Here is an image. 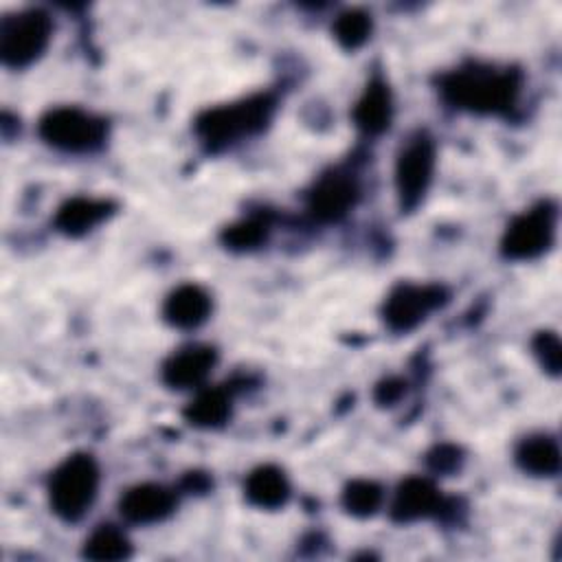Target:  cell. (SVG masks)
<instances>
[{"label":"cell","mask_w":562,"mask_h":562,"mask_svg":"<svg viewBox=\"0 0 562 562\" xmlns=\"http://www.w3.org/2000/svg\"><path fill=\"white\" fill-rule=\"evenodd\" d=\"M384 492L375 481L369 479H356L351 483H347L345 492H342V507L358 518H367L373 516L380 505H382Z\"/></svg>","instance_id":"44dd1931"},{"label":"cell","mask_w":562,"mask_h":562,"mask_svg":"<svg viewBox=\"0 0 562 562\" xmlns=\"http://www.w3.org/2000/svg\"><path fill=\"white\" fill-rule=\"evenodd\" d=\"M446 301L448 292L439 283H400L389 292L382 316L393 331H411Z\"/></svg>","instance_id":"ba28073f"},{"label":"cell","mask_w":562,"mask_h":562,"mask_svg":"<svg viewBox=\"0 0 562 562\" xmlns=\"http://www.w3.org/2000/svg\"><path fill=\"white\" fill-rule=\"evenodd\" d=\"M558 211L551 202H540L516 215L501 239V252L507 259L525 261L547 252L555 237Z\"/></svg>","instance_id":"8992f818"},{"label":"cell","mask_w":562,"mask_h":562,"mask_svg":"<svg viewBox=\"0 0 562 562\" xmlns=\"http://www.w3.org/2000/svg\"><path fill=\"white\" fill-rule=\"evenodd\" d=\"M37 132L44 143L64 151H92L103 145L108 136V123L75 105L50 108L37 123Z\"/></svg>","instance_id":"5b68a950"},{"label":"cell","mask_w":562,"mask_h":562,"mask_svg":"<svg viewBox=\"0 0 562 562\" xmlns=\"http://www.w3.org/2000/svg\"><path fill=\"white\" fill-rule=\"evenodd\" d=\"M53 37V20L42 9L7 13L0 22V57L9 68L33 64Z\"/></svg>","instance_id":"277c9868"},{"label":"cell","mask_w":562,"mask_h":562,"mask_svg":"<svg viewBox=\"0 0 562 562\" xmlns=\"http://www.w3.org/2000/svg\"><path fill=\"white\" fill-rule=\"evenodd\" d=\"M211 296L204 288L195 283L178 285L162 305V316L169 325L178 329H195L200 327L211 314Z\"/></svg>","instance_id":"4fadbf2b"},{"label":"cell","mask_w":562,"mask_h":562,"mask_svg":"<svg viewBox=\"0 0 562 562\" xmlns=\"http://www.w3.org/2000/svg\"><path fill=\"white\" fill-rule=\"evenodd\" d=\"M268 237V222L261 217L239 220L224 228L222 239L233 250H250L257 248Z\"/></svg>","instance_id":"7402d4cb"},{"label":"cell","mask_w":562,"mask_h":562,"mask_svg":"<svg viewBox=\"0 0 562 562\" xmlns=\"http://www.w3.org/2000/svg\"><path fill=\"white\" fill-rule=\"evenodd\" d=\"M516 463L533 476H553L560 470V448L551 435H529L516 448Z\"/></svg>","instance_id":"e0dca14e"},{"label":"cell","mask_w":562,"mask_h":562,"mask_svg":"<svg viewBox=\"0 0 562 562\" xmlns=\"http://www.w3.org/2000/svg\"><path fill=\"white\" fill-rule=\"evenodd\" d=\"M435 165H437L435 140L426 132H417L400 149L395 160V189H397L400 206L404 211L415 209L424 200L432 182Z\"/></svg>","instance_id":"52a82bcc"},{"label":"cell","mask_w":562,"mask_h":562,"mask_svg":"<svg viewBox=\"0 0 562 562\" xmlns=\"http://www.w3.org/2000/svg\"><path fill=\"white\" fill-rule=\"evenodd\" d=\"M446 509L441 490L426 476L404 479L393 496L391 516L395 522H415L428 516H437Z\"/></svg>","instance_id":"30bf717a"},{"label":"cell","mask_w":562,"mask_h":562,"mask_svg":"<svg viewBox=\"0 0 562 562\" xmlns=\"http://www.w3.org/2000/svg\"><path fill=\"white\" fill-rule=\"evenodd\" d=\"M533 353L547 373L551 375L560 373L562 349L555 331H538V336L533 338Z\"/></svg>","instance_id":"603a6c76"},{"label":"cell","mask_w":562,"mask_h":562,"mask_svg":"<svg viewBox=\"0 0 562 562\" xmlns=\"http://www.w3.org/2000/svg\"><path fill=\"white\" fill-rule=\"evenodd\" d=\"M353 123L364 134H382L393 119L391 88L382 79H371L353 105Z\"/></svg>","instance_id":"9a60e30c"},{"label":"cell","mask_w":562,"mask_h":562,"mask_svg":"<svg viewBox=\"0 0 562 562\" xmlns=\"http://www.w3.org/2000/svg\"><path fill=\"white\" fill-rule=\"evenodd\" d=\"M176 494L158 483H143L130 487L119 503L125 520L136 525H151L165 520L176 509Z\"/></svg>","instance_id":"7c38bea8"},{"label":"cell","mask_w":562,"mask_h":562,"mask_svg":"<svg viewBox=\"0 0 562 562\" xmlns=\"http://www.w3.org/2000/svg\"><path fill=\"white\" fill-rule=\"evenodd\" d=\"M520 72L496 70L490 66H463L441 77L439 90L443 99L459 110L472 114H505L520 94Z\"/></svg>","instance_id":"6da1fadb"},{"label":"cell","mask_w":562,"mask_h":562,"mask_svg":"<svg viewBox=\"0 0 562 562\" xmlns=\"http://www.w3.org/2000/svg\"><path fill=\"white\" fill-rule=\"evenodd\" d=\"M428 463L435 472H452L459 468L461 463V450L457 446H450V443H443V446H437L430 454H428Z\"/></svg>","instance_id":"cb8c5ba5"},{"label":"cell","mask_w":562,"mask_h":562,"mask_svg":"<svg viewBox=\"0 0 562 562\" xmlns=\"http://www.w3.org/2000/svg\"><path fill=\"white\" fill-rule=\"evenodd\" d=\"M404 391H406L404 380H400V378H386V380H382V382L375 386L373 397H375V402H378L380 406H393V404L404 395Z\"/></svg>","instance_id":"d4e9b609"},{"label":"cell","mask_w":562,"mask_h":562,"mask_svg":"<svg viewBox=\"0 0 562 562\" xmlns=\"http://www.w3.org/2000/svg\"><path fill=\"white\" fill-rule=\"evenodd\" d=\"M360 184L351 173L331 171L323 176L307 195V209L318 222L342 220L358 202Z\"/></svg>","instance_id":"9c48e42d"},{"label":"cell","mask_w":562,"mask_h":562,"mask_svg":"<svg viewBox=\"0 0 562 562\" xmlns=\"http://www.w3.org/2000/svg\"><path fill=\"white\" fill-rule=\"evenodd\" d=\"M83 555L97 562H116L132 555L130 538L114 525H99L83 544Z\"/></svg>","instance_id":"d6986e66"},{"label":"cell","mask_w":562,"mask_h":562,"mask_svg":"<svg viewBox=\"0 0 562 562\" xmlns=\"http://www.w3.org/2000/svg\"><path fill=\"white\" fill-rule=\"evenodd\" d=\"M217 362L209 345H189L171 353L162 364V382L171 389H198Z\"/></svg>","instance_id":"8fae6325"},{"label":"cell","mask_w":562,"mask_h":562,"mask_svg":"<svg viewBox=\"0 0 562 562\" xmlns=\"http://www.w3.org/2000/svg\"><path fill=\"white\" fill-rule=\"evenodd\" d=\"M274 112L270 94H255L237 103H226L204 110L195 119V132L209 149H222L241 136L261 132Z\"/></svg>","instance_id":"7a4b0ae2"},{"label":"cell","mask_w":562,"mask_h":562,"mask_svg":"<svg viewBox=\"0 0 562 562\" xmlns=\"http://www.w3.org/2000/svg\"><path fill=\"white\" fill-rule=\"evenodd\" d=\"M99 463L88 452L66 457L48 481L50 509L66 522H77L92 507L99 490Z\"/></svg>","instance_id":"3957f363"},{"label":"cell","mask_w":562,"mask_h":562,"mask_svg":"<svg viewBox=\"0 0 562 562\" xmlns=\"http://www.w3.org/2000/svg\"><path fill=\"white\" fill-rule=\"evenodd\" d=\"M114 213L105 198H70L55 213V228L68 237H81Z\"/></svg>","instance_id":"5bb4252c"},{"label":"cell","mask_w":562,"mask_h":562,"mask_svg":"<svg viewBox=\"0 0 562 562\" xmlns=\"http://www.w3.org/2000/svg\"><path fill=\"white\" fill-rule=\"evenodd\" d=\"M371 15L362 9H347L331 24V33L345 50L360 48L371 37Z\"/></svg>","instance_id":"ffe728a7"},{"label":"cell","mask_w":562,"mask_h":562,"mask_svg":"<svg viewBox=\"0 0 562 562\" xmlns=\"http://www.w3.org/2000/svg\"><path fill=\"white\" fill-rule=\"evenodd\" d=\"M231 408V393L220 386H209L198 391V395L184 406L182 415L195 428H217L228 422Z\"/></svg>","instance_id":"ac0fdd59"},{"label":"cell","mask_w":562,"mask_h":562,"mask_svg":"<svg viewBox=\"0 0 562 562\" xmlns=\"http://www.w3.org/2000/svg\"><path fill=\"white\" fill-rule=\"evenodd\" d=\"M244 494L248 503L259 509H279L290 498V483L281 468L259 465L248 474L244 483Z\"/></svg>","instance_id":"2e32d148"}]
</instances>
